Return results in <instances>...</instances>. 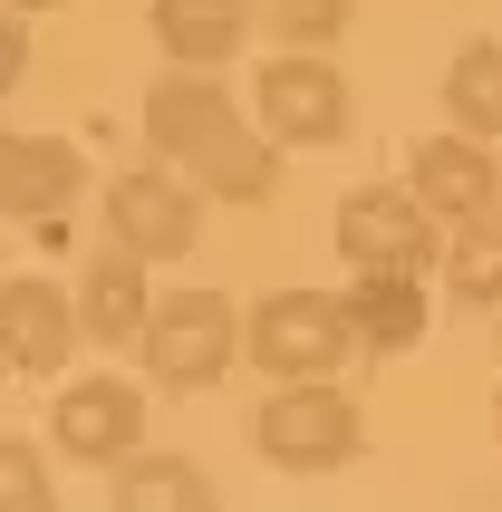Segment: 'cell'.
Listing matches in <instances>:
<instances>
[{
	"label": "cell",
	"instance_id": "ac0fdd59",
	"mask_svg": "<svg viewBox=\"0 0 502 512\" xmlns=\"http://www.w3.org/2000/svg\"><path fill=\"white\" fill-rule=\"evenodd\" d=\"M261 10H271V39H290V49H329L358 20V0H261Z\"/></svg>",
	"mask_w": 502,
	"mask_h": 512
},
{
	"label": "cell",
	"instance_id": "4fadbf2b",
	"mask_svg": "<svg viewBox=\"0 0 502 512\" xmlns=\"http://www.w3.org/2000/svg\"><path fill=\"white\" fill-rule=\"evenodd\" d=\"M261 20V0H155V49L174 68H232Z\"/></svg>",
	"mask_w": 502,
	"mask_h": 512
},
{
	"label": "cell",
	"instance_id": "6da1fadb",
	"mask_svg": "<svg viewBox=\"0 0 502 512\" xmlns=\"http://www.w3.org/2000/svg\"><path fill=\"white\" fill-rule=\"evenodd\" d=\"M145 145H155L174 174H194L213 203H271L280 194L271 136L232 107V87L213 78V68H174V78L145 87Z\"/></svg>",
	"mask_w": 502,
	"mask_h": 512
},
{
	"label": "cell",
	"instance_id": "277c9868",
	"mask_svg": "<svg viewBox=\"0 0 502 512\" xmlns=\"http://www.w3.org/2000/svg\"><path fill=\"white\" fill-rule=\"evenodd\" d=\"M348 348H358V329H348V300H329V290H271L242 310V358L261 377H338Z\"/></svg>",
	"mask_w": 502,
	"mask_h": 512
},
{
	"label": "cell",
	"instance_id": "9a60e30c",
	"mask_svg": "<svg viewBox=\"0 0 502 512\" xmlns=\"http://www.w3.org/2000/svg\"><path fill=\"white\" fill-rule=\"evenodd\" d=\"M107 493L126 512H203L213 503V474L194 455H126V464H107Z\"/></svg>",
	"mask_w": 502,
	"mask_h": 512
},
{
	"label": "cell",
	"instance_id": "e0dca14e",
	"mask_svg": "<svg viewBox=\"0 0 502 512\" xmlns=\"http://www.w3.org/2000/svg\"><path fill=\"white\" fill-rule=\"evenodd\" d=\"M445 290L464 300V310H502V203H493V213H474V223L454 232Z\"/></svg>",
	"mask_w": 502,
	"mask_h": 512
},
{
	"label": "cell",
	"instance_id": "52a82bcc",
	"mask_svg": "<svg viewBox=\"0 0 502 512\" xmlns=\"http://www.w3.org/2000/svg\"><path fill=\"white\" fill-rule=\"evenodd\" d=\"M406 184H416V203L435 213V223H474V213L502 203V155H493V136L445 126V136L406 145Z\"/></svg>",
	"mask_w": 502,
	"mask_h": 512
},
{
	"label": "cell",
	"instance_id": "5bb4252c",
	"mask_svg": "<svg viewBox=\"0 0 502 512\" xmlns=\"http://www.w3.org/2000/svg\"><path fill=\"white\" fill-rule=\"evenodd\" d=\"M348 329L358 348H416L425 339V271H358L348 281Z\"/></svg>",
	"mask_w": 502,
	"mask_h": 512
},
{
	"label": "cell",
	"instance_id": "ffe728a7",
	"mask_svg": "<svg viewBox=\"0 0 502 512\" xmlns=\"http://www.w3.org/2000/svg\"><path fill=\"white\" fill-rule=\"evenodd\" d=\"M29 78V10H0V97Z\"/></svg>",
	"mask_w": 502,
	"mask_h": 512
},
{
	"label": "cell",
	"instance_id": "7c38bea8",
	"mask_svg": "<svg viewBox=\"0 0 502 512\" xmlns=\"http://www.w3.org/2000/svg\"><path fill=\"white\" fill-rule=\"evenodd\" d=\"M145 271H155V261H145V252H126V242H107V252L87 261V281H78V329H87L97 348H136L145 310H155Z\"/></svg>",
	"mask_w": 502,
	"mask_h": 512
},
{
	"label": "cell",
	"instance_id": "44dd1931",
	"mask_svg": "<svg viewBox=\"0 0 502 512\" xmlns=\"http://www.w3.org/2000/svg\"><path fill=\"white\" fill-rule=\"evenodd\" d=\"M0 10H68V0H0Z\"/></svg>",
	"mask_w": 502,
	"mask_h": 512
},
{
	"label": "cell",
	"instance_id": "7a4b0ae2",
	"mask_svg": "<svg viewBox=\"0 0 502 512\" xmlns=\"http://www.w3.org/2000/svg\"><path fill=\"white\" fill-rule=\"evenodd\" d=\"M136 358H145V377L155 387H223L232 377V358H242V310H232L223 290H165L155 310H145V329H136Z\"/></svg>",
	"mask_w": 502,
	"mask_h": 512
},
{
	"label": "cell",
	"instance_id": "8fae6325",
	"mask_svg": "<svg viewBox=\"0 0 502 512\" xmlns=\"http://www.w3.org/2000/svg\"><path fill=\"white\" fill-rule=\"evenodd\" d=\"M78 184H87V165L68 136H10L0 126V213L10 223H58V203Z\"/></svg>",
	"mask_w": 502,
	"mask_h": 512
},
{
	"label": "cell",
	"instance_id": "7402d4cb",
	"mask_svg": "<svg viewBox=\"0 0 502 512\" xmlns=\"http://www.w3.org/2000/svg\"><path fill=\"white\" fill-rule=\"evenodd\" d=\"M493 435H502V397H493Z\"/></svg>",
	"mask_w": 502,
	"mask_h": 512
},
{
	"label": "cell",
	"instance_id": "d6986e66",
	"mask_svg": "<svg viewBox=\"0 0 502 512\" xmlns=\"http://www.w3.org/2000/svg\"><path fill=\"white\" fill-rule=\"evenodd\" d=\"M58 484L49 464H39V445H20V435H0V512H49Z\"/></svg>",
	"mask_w": 502,
	"mask_h": 512
},
{
	"label": "cell",
	"instance_id": "2e32d148",
	"mask_svg": "<svg viewBox=\"0 0 502 512\" xmlns=\"http://www.w3.org/2000/svg\"><path fill=\"white\" fill-rule=\"evenodd\" d=\"M445 116L464 136H493L502 145V39H464L445 68Z\"/></svg>",
	"mask_w": 502,
	"mask_h": 512
},
{
	"label": "cell",
	"instance_id": "3957f363",
	"mask_svg": "<svg viewBox=\"0 0 502 512\" xmlns=\"http://www.w3.org/2000/svg\"><path fill=\"white\" fill-rule=\"evenodd\" d=\"M251 445H261L280 474H338V464H358L367 416H358L348 387H329V377H280V397L251 416Z\"/></svg>",
	"mask_w": 502,
	"mask_h": 512
},
{
	"label": "cell",
	"instance_id": "8992f818",
	"mask_svg": "<svg viewBox=\"0 0 502 512\" xmlns=\"http://www.w3.org/2000/svg\"><path fill=\"white\" fill-rule=\"evenodd\" d=\"M251 107H261V136L271 145H338L348 136V78H338L319 49H280L261 78H251Z\"/></svg>",
	"mask_w": 502,
	"mask_h": 512
},
{
	"label": "cell",
	"instance_id": "30bf717a",
	"mask_svg": "<svg viewBox=\"0 0 502 512\" xmlns=\"http://www.w3.org/2000/svg\"><path fill=\"white\" fill-rule=\"evenodd\" d=\"M78 339H87L78 300L58 281H39V271H10V281H0V368L10 377H58Z\"/></svg>",
	"mask_w": 502,
	"mask_h": 512
},
{
	"label": "cell",
	"instance_id": "ba28073f",
	"mask_svg": "<svg viewBox=\"0 0 502 512\" xmlns=\"http://www.w3.org/2000/svg\"><path fill=\"white\" fill-rule=\"evenodd\" d=\"M338 252L358 271H425L435 252V213L416 203V184H358L338 203Z\"/></svg>",
	"mask_w": 502,
	"mask_h": 512
},
{
	"label": "cell",
	"instance_id": "5b68a950",
	"mask_svg": "<svg viewBox=\"0 0 502 512\" xmlns=\"http://www.w3.org/2000/svg\"><path fill=\"white\" fill-rule=\"evenodd\" d=\"M107 242H126V252L145 261H194L203 242V184L174 165H136L107 184Z\"/></svg>",
	"mask_w": 502,
	"mask_h": 512
},
{
	"label": "cell",
	"instance_id": "9c48e42d",
	"mask_svg": "<svg viewBox=\"0 0 502 512\" xmlns=\"http://www.w3.org/2000/svg\"><path fill=\"white\" fill-rule=\"evenodd\" d=\"M49 435H58V455H78V464H126L145 445V387H126V377H68L49 406Z\"/></svg>",
	"mask_w": 502,
	"mask_h": 512
}]
</instances>
